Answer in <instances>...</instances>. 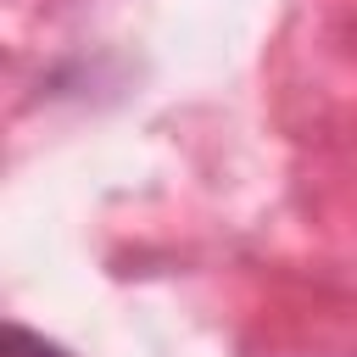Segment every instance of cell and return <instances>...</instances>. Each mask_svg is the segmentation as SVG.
Here are the masks:
<instances>
[{"instance_id": "6da1fadb", "label": "cell", "mask_w": 357, "mask_h": 357, "mask_svg": "<svg viewBox=\"0 0 357 357\" xmlns=\"http://www.w3.org/2000/svg\"><path fill=\"white\" fill-rule=\"evenodd\" d=\"M6 357H67V351H61L56 340H45V335L11 324V329H6Z\"/></svg>"}]
</instances>
